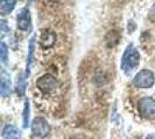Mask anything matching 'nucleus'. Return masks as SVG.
<instances>
[{
  "instance_id": "f257e3e1",
  "label": "nucleus",
  "mask_w": 155,
  "mask_h": 139,
  "mask_svg": "<svg viewBox=\"0 0 155 139\" xmlns=\"http://www.w3.org/2000/svg\"><path fill=\"white\" fill-rule=\"evenodd\" d=\"M140 52L138 49L133 44L127 45L125 49L123 58H121V63H120V69L124 72L125 74H131L134 70L138 67L140 63Z\"/></svg>"
},
{
  "instance_id": "f03ea898",
  "label": "nucleus",
  "mask_w": 155,
  "mask_h": 139,
  "mask_svg": "<svg viewBox=\"0 0 155 139\" xmlns=\"http://www.w3.org/2000/svg\"><path fill=\"white\" fill-rule=\"evenodd\" d=\"M155 84V76L154 73L149 70H142L137 73V76L133 79V85L138 88L147 89L150 88Z\"/></svg>"
},
{
  "instance_id": "7ed1b4c3",
  "label": "nucleus",
  "mask_w": 155,
  "mask_h": 139,
  "mask_svg": "<svg viewBox=\"0 0 155 139\" xmlns=\"http://www.w3.org/2000/svg\"><path fill=\"white\" fill-rule=\"evenodd\" d=\"M31 126L33 134L35 137H38V138H46L51 132V128H50L49 123L47 122L45 118H42V117L34 118Z\"/></svg>"
},
{
  "instance_id": "20e7f679",
  "label": "nucleus",
  "mask_w": 155,
  "mask_h": 139,
  "mask_svg": "<svg viewBox=\"0 0 155 139\" xmlns=\"http://www.w3.org/2000/svg\"><path fill=\"white\" fill-rule=\"evenodd\" d=\"M36 87L45 94H51L57 91L58 88V82L53 76L50 74H45L36 81Z\"/></svg>"
},
{
  "instance_id": "39448f33",
  "label": "nucleus",
  "mask_w": 155,
  "mask_h": 139,
  "mask_svg": "<svg viewBox=\"0 0 155 139\" xmlns=\"http://www.w3.org/2000/svg\"><path fill=\"white\" fill-rule=\"evenodd\" d=\"M139 113L146 119H154L155 118V100L153 97L145 96L139 101Z\"/></svg>"
},
{
  "instance_id": "423d86ee",
  "label": "nucleus",
  "mask_w": 155,
  "mask_h": 139,
  "mask_svg": "<svg viewBox=\"0 0 155 139\" xmlns=\"http://www.w3.org/2000/svg\"><path fill=\"white\" fill-rule=\"evenodd\" d=\"M16 24H18V28L20 30H28L31 28V11L28 7H23L20 13L16 16Z\"/></svg>"
},
{
  "instance_id": "0eeeda50",
  "label": "nucleus",
  "mask_w": 155,
  "mask_h": 139,
  "mask_svg": "<svg viewBox=\"0 0 155 139\" xmlns=\"http://www.w3.org/2000/svg\"><path fill=\"white\" fill-rule=\"evenodd\" d=\"M12 93L11 78L5 71L1 72V82H0V95L2 97H8Z\"/></svg>"
},
{
  "instance_id": "6e6552de",
  "label": "nucleus",
  "mask_w": 155,
  "mask_h": 139,
  "mask_svg": "<svg viewBox=\"0 0 155 139\" xmlns=\"http://www.w3.org/2000/svg\"><path fill=\"white\" fill-rule=\"evenodd\" d=\"M2 139H21V131L12 124H7L2 129Z\"/></svg>"
},
{
  "instance_id": "1a4fd4ad",
  "label": "nucleus",
  "mask_w": 155,
  "mask_h": 139,
  "mask_svg": "<svg viewBox=\"0 0 155 139\" xmlns=\"http://www.w3.org/2000/svg\"><path fill=\"white\" fill-rule=\"evenodd\" d=\"M34 49H35V37H31L29 41V46H28V56H27V65H26V71H25V76L23 80L26 81L27 78L31 74V66L33 63V56H34Z\"/></svg>"
},
{
  "instance_id": "9d476101",
  "label": "nucleus",
  "mask_w": 155,
  "mask_h": 139,
  "mask_svg": "<svg viewBox=\"0 0 155 139\" xmlns=\"http://www.w3.org/2000/svg\"><path fill=\"white\" fill-rule=\"evenodd\" d=\"M56 42V36L53 31L45 30L41 34V37H40V44L43 46L45 49L48 48H51Z\"/></svg>"
},
{
  "instance_id": "9b49d317",
  "label": "nucleus",
  "mask_w": 155,
  "mask_h": 139,
  "mask_svg": "<svg viewBox=\"0 0 155 139\" xmlns=\"http://www.w3.org/2000/svg\"><path fill=\"white\" fill-rule=\"evenodd\" d=\"M16 5V0H2L1 1V6H0V13L2 15H7L9 14Z\"/></svg>"
},
{
  "instance_id": "f8f14e48",
  "label": "nucleus",
  "mask_w": 155,
  "mask_h": 139,
  "mask_svg": "<svg viewBox=\"0 0 155 139\" xmlns=\"http://www.w3.org/2000/svg\"><path fill=\"white\" fill-rule=\"evenodd\" d=\"M31 107H29V101H25V108H23V128L29 126V118H31Z\"/></svg>"
},
{
  "instance_id": "ddd939ff",
  "label": "nucleus",
  "mask_w": 155,
  "mask_h": 139,
  "mask_svg": "<svg viewBox=\"0 0 155 139\" xmlns=\"http://www.w3.org/2000/svg\"><path fill=\"white\" fill-rule=\"evenodd\" d=\"M7 58H8V48L5 42H1V44H0V59H1V62L5 64V63L7 62Z\"/></svg>"
},
{
  "instance_id": "4468645a",
  "label": "nucleus",
  "mask_w": 155,
  "mask_h": 139,
  "mask_svg": "<svg viewBox=\"0 0 155 139\" xmlns=\"http://www.w3.org/2000/svg\"><path fill=\"white\" fill-rule=\"evenodd\" d=\"M148 17H149V20L152 21V23H154L155 24V5L153 7L149 9V14H148Z\"/></svg>"
},
{
  "instance_id": "2eb2a0df",
  "label": "nucleus",
  "mask_w": 155,
  "mask_h": 139,
  "mask_svg": "<svg viewBox=\"0 0 155 139\" xmlns=\"http://www.w3.org/2000/svg\"><path fill=\"white\" fill-rule=\"evenodd\" d=\"M146 139H155V134H149Z\"/></svg>"
}]
</instances>
